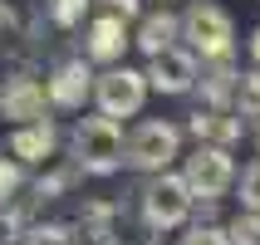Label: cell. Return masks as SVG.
<instances>
[{"label": "cell", "instance_id": "obj_1", "mask_svg": "<svg viewBox=\"0 0 260 245\" xmlns=\"http://www.w3.org/2000/svg\"><path fill=\"white\" fill-rule=\"evenodd\" d=\"M69 147H74L79 172H88V177H108V172L123 167V128H118V118H108V113L79 118Z\"/></svg>", "mask_w": 260, "mask_h": 245}, {"label": "cell", "instance_id": "obj_2", "mask_svg": "<svg viewBox=\"0 0 260 245\" xmlns=\"http://www.w3.org/2000/svg\"><path fill=\"white\" fill-rule=\"evenodd\" d=\"M177 40H187V49L202 54V59H231L236 25L221 5L197 0V5H187V15H177Z\"/></svg>", "mask_w": 260, "mask_h": 245}, {"label": "cell", "instance_id": "obj_3", "mask_svg": "<svg viewBox=\"0 0 260 245\" xmlns=\"http://www.w3.org/2000/svg\"><path fill=\"white\" fill-rule=\"evenodd\" d=\"M182 157V128L162 123V118H147L123 137V162L138 167V172H162Z\"/></svg>", "mask_w": 260, "mask_h": 245}, {"label": "cell", "instance_id": "obj_4", "mask_svg": "<svg viewBox=\"0 0 260 245\" xmlns=\"http://www.w3.org/2000/svg\"><path fill=\"white\" fill-rule=\"evenodd\" d=\"M191 196L187 182H182V172H152L147 177V187H143V221L152 226V231H177L182 221L191 216Z\"/></svg>", "mask_w": 260, "mask_h": 245}, {"label": "cell", "instance_id": "obj_5", "mask_svg": "<svg viewBox=\"0 0 260 245\" xmlns=\"http://www.w3.org/2000/svg\"><path fill=\"white\" fill-rule=\"evenodd\" d=\"M88 98L99 103V113H108V118H133V113H143V103H147V79H143V69L108 64L93 79Z\"/></svg>", "mask_w": 260, "mask_h": 245}, {"label": "cell", "instance_id": "obj_6", "mask_svg": "<svg viewBox=\"0 0 260 245\" xmlns=\"http://www.w3.org/2000/svg\"><path fill=\"white\" fill-rule=\"evenodd\" d=\"M182 182H187L191 196L202 201H221L236 182V162H231V147H216V143H197V152L187 157L182 167Z\"/></svg>", "mask_w": 260, "mask_h": 245}, {"label": "cell", "instance_id": "obj_7", "mask_svg": "<svg viewBox=\"0 0 260 245\" xmlns=\"http://www.w3.org/2000/svg\"><path fill=\"white\" fill-rule=\"evenodd\" d=\"M147 88H157V93H191L202 69H197V54L182 49V44H167L157 54H147V69H143Z\"/></svg>", "mask_w": 260, "mask_h": 245}, {"label": "cell", "instance_id": "obj_8", "mask_svg": "<svg viewBox=\"0 0 260 245\" xmlns=\"http://www.w3.org/2000/svg\"><path fill=\"white\" fill-rule=\"evenodd\" d=\"M49 98H44V84L29 79V74H10L0 79V118L10 123H29V118H44Z\"/></svg>", "mask_w": 260, "mask_h": 245}, {"label": "cell", "instance_id": "obj_9", "mask_svg": "<svg viewBox=\"0 0 260 245\" xmlns=\"http://www.w3.org/2000/svg\"><path fill=\"white\" fill-rule=\"evenodd\" d=\"M88 88H93V69H88L84 59H69V64H59V69L44 79V98H49V108L74 113V108H84Z\"/></svg>", "mask_w": 260, "mask_h": 245}, {"label": "cell", "instance_id": "obj_10", "mask_svg": "<svg viewBox=\"0 0 260 245\" xmlns=\"http://www.w3.org/2000/svg\"><path fill=\"white\" fill-rule=\"evenodd\" d=\"M128 44H133V34H128V20L108 10V15H99V20L88 25V34H84V54L93 59V64H118Z\"/></svg>", "mask_w": 260, "mask_h": 245}, {"label": "cell", "instance_id": "obj_11", "mask_svg": "<svg viewBox=\"0 0 260 245\" xmlns=\"http://www.w3.org/2000/svg\"><path fill=\"white\" fill-rule=\"evenodd\" d=\"M54 147H59V132H54L49 118H29V123H20L10 132V157L15 162H44Z\"/></svg>", "mask_w": 260, "mask_h": 245}, {"label": "cell", "instance_id": "obj_12", "mask_svg": "<svg viewBox=\"0 0 260 245\" xmlns=\"http://www.w3.org/2000/svg\"><path fill=\"white\" fill-rule=\"evenodd\" d=\"M191 137L197 143H216V147H231L241 137V113H226V108H206V113L191 118Z\"/></svg>", "mask_w": 260, "mask_h": 245}, {"label": "cell", "instance_id": "obj_13", "mask_svg": "<svg viewBox=\"0 0 260 245\" xmlns=\"http://www.w3.org/2000/svg\"><path fill=\"white\" fill-rule=\"evenodd\" d=\"M133 44H138L143 54H157V49L177 44V15H172V10L143 15V20H138V29H133Z\"/></svg>", "mask_w": 260, "mask_h": 245}, {"label": "cell", "instance_id": "obj_14", "mask_svg": "<svg viewBox=\"0 0 260 245\" xmlns=\"http://www.w3.org/2000/svg\"><path fill=\"white\" fill-rule=\"evenodd\" d=\"M231 103H236V113H241V118H260V69L236 74V84H231Z\"/></svg>", "mask_w": 260, "mask_h": 245}, {"label": "cell", "instance_id": "obj_15", "mask_svg": "<svg viewBox=\"0 0 260 245\" xmlns=\"http://www.w3.org/2000/svg\"><path fill=\"white\" fill-rule=\"evenodd\" d=\"M226 240L231 245H260V211H246L226 226Z\"/></svg>", "mask_w": 260, "mask_h": 245}, {"label": "cell", "instance_id": "obj_16", "mask_svg": "<svg viewBox=\"0 0 260 245\" xmlns=\"http://www.w3.org/2000/svg\"><path fill=\"white\" fill-rule=\"evenodd\" d=\"M241 206L246 211H260V157L241 172Z\"/></svg>", "mask_w": 260, "mask_h": 245}, {"label": "cell", "instance_id": "obj_17", "mask_svg": "<svg viewBox=\"0 0 260 245\" xmlns=\"http://www.w3.org/2000/svg\"><path fill=\"white\" fill-rule=\"evenodd\" d=\"M88 10V0H49V15H54V25H79Z\"/></svg>", "mask_w": 260, "mask_h": 245}, {"label": "cell", "instance_id": "obj_18", "mask_svg": "<svg viewBox=\"0 0 260 245\" xmlns=\"http://www.w3.org/2000/svg\"><path fill=\"white\" fill-rule=\"evenodd\" d=\"M177 245H231V240H226V231H221V226H191Z\"/></svg>", "mask_w": 260, "mask_h": 245}, {"label": "cell", "instance_id": "obj_19", "mask_svg": "<svg viewBox=\"0 0 260 245\" xmlns=\"http://www.w3.org/2000/svg\"><path fill=\"white\" fill-rule=\"evenodd\" d=\"M15 187H20V167H15V162H5V157H0V201H5V196H10Z\"/></svg>", "mask_w": 260, "mask_h": 245}, {"label": "cell", "instance_id": "obj_20", "mask_svg": "<svg viewBox=\"0 0 260 245\" xmlns=\"http://www.w3.org/2000/svg\"><path fill=\"white\" fill-rule=\"evenodd\" d=\"M108 10L123 15V20H138V10H143V5H138V0H108Z\"/></svg>", "mask_w": 260, "mask_h": 245}, {"label": "cell", "instance_id": "obj_21", "mask_svg": "<svg viewBox=\"0 0 260 245\" xmlns=\"http://www.w3.org/2000/svg\"><path fill=\"white\" fill-rule=\"evenodd\" d=\"M250 59H255V69H260V25L250 29Z\"/></svg>", "mask_w": 260, "mask_h": 245}, {"label": "cell", "instance_id": "obj_22", "mask_svg": "<svg viewBox=\"0 0 260 245\" xmlns=\"http://www.w3.org/2000/svg\"><path fill=\"white\" fill-rule=\"evenodd\" d=\"M10 20H15V15H10V5H5V0H0V29L10 25Z\"/></svg>", "mask_w": 260, "mask_h": 245}, {"label": "cell", "instance_id": "obj_23", "mask_svg": "<svg viewBox=\"0 0 260 245\" xmlns=\"http://www.w3.org/2000/svg\"><path fill=\"white\" fill-rule=\"evenodd\" d=\"M255 123H260V118H255Z\"/></svg>", "mask_w": 260, "mask_h": 245}]
</instances>
